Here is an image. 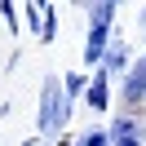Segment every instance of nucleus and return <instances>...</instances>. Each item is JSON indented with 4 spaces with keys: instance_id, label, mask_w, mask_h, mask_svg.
I'll use <instances>...</instances> for the list:
<instances>
[{
    "instance_id": "obj_1",
    "label": "nucleus",
    "mask_w": 146,
    "mask_h": 146,
    "mask_svg": "<svg viewBox=\"0 0 146 146\" xmlns=\"http://www.w3.org/2000/svg\"><path fill=\"white\" fill-rule=\"evenodd\" d=\"M36 128L40 137H66V128H71V102L62 98V75H44V84H40Z\"/></svg>"
},
{
    "instance_id": "obj_2",
    "label": "nucleus",
    "mask_w": 146,
    "mask_h": 146,
    "mask_svg": "<svg viewBox=\"0 0 146 146\" xmlns=\"http://www.w3.org/2000/svg\"><path fill=\"white\" fill-rule=\"evenodd\" d=\"M84 13H89V36H84V71H93V66L102 62V53H106V44H111L115 0H93Z\"/></svg>"
},
{
    "instance_id": "obj_3",
    "label": "nucleus",
    "mask_w": 146,
    "mask_h": 146,
    "mask_svg": "<svg viewBox=\"0 0 146 146\" xmlns=\"http://www.w3.org/2000/svg\"><path fill=\"white\" fill-rule=\"evenodd\" d=\"M84 75H89V89H84V106L102 115V111L111 106V89H115V80H111L102 66H93V71H84Z\"/></svg>"
},
{
    "instance_id": "obj_4",
    "label": "nucleus",
    "mask_w": 146,
    "mask_h": 146,
    "mask_svg": "<svg viewBox=\"0 0 146 146\" xmlns=\"http://www.w3.org/2000/svg\"><path fill=\"white\" fill-rule=\"evenodd\" d=\"M119 98H124L128 106H142L146 102V62L142 58H133V66L119 75Z\"/></svg>"
},
{
    "instance_id": "obj_5",
    "label": "nucleus",
    "mask_w": 146,
    "mask_h": 146,
    "mask_svg": "<svg viewBox=\"0 0 146 146\" xmlns=\"http://www.w3.org/2000/svg\"><path fill=\"white\" fill-rule=\"evenodd\" d=\"M102 71L115 80V75H124L128 66H133V53H128V40H119V36H111V44H106V53H102Z\"/></svg>"
},
{
    "instance_id": "obj_6",
    "label": "nucleus",
    "mask_w": 146,
    "mask_h": 146,
    "mask_svg": "<svg viewBox=\"0 0 146 146\" xmlns=\"http://www.w3.org/2000/svg\"><path fill=\"white\" fill-rule=\"evenodd\" d=\"M106 137H111V142H124V137L142 142V124H137V115H128V111H124V115H115V119L106 124Z\"/></svg>"
},
{
    "instance_id": "obj_7",
    "label": "nucleus",
    "mask_w": 146,
    "mask_h": 146,
    "mask_svg": "<svg viewBox=\"0 0 146 146\" xmlns=\"http://www.w3.org/2000/svg\"><path fill=\"white\" fill-rule=\"evenodd\" d=\"M84 89H89V75H84V71H66L62 75V98L71 102V106L84 102Z\"/></svg>"
},
{
    "instance_id": "obj_8",
    "label": "nucleus",
    "mask_w": 146,
    "mask_h": 146,
    "mask_svg": "<svg viewBox=\"0 0 146 146\" xmlns=\"http://www.w3.org/2000/svg\"><path fill=\"white\" fill-rule=\"evenodd\" d=\"M40 44H53L58 40V9L53 5H40V31H36Z\"/></svg>"
},
{
    "instance_id": "obj_9",
    "label": "nucleus",
    "mask_w": 146,
    "mask_h": 146,
    "mask_svg": "<svg viewBox=\"0 0 146 146\" xmlns=\"http://www.w3.org/2000/svg\"><path fill=\"white\" fill-rule=\"evenodd\" d=\"M71 146H111V137H106V124H102V128H84L80 137H71Z\"/></svg>"
},
{
    "instance_id": "obj_10",
    "label": "nucleus",
    "mask_w": 146,
    "mask_h": 146,
    "mask_svg": "<svg viewBox=\"0 0 146 146\" xmlns=\"http://www.w3.org/2000/svg\"><path fill=\"white\" fill-rule=\"evenodd\" d=\"M0 18H5L9 31H18V5H13V0H0Z\"/></svg>"
},
{
    "instance_id": "obj_11",
    "label": "nucleus",
    "mask_w": 146,
    "mask_h": 146,
    "mask_svg": "<svg viewBox=\"0 0 146 146\" xmlns=\"http://www.w3.org/2000/svg\"><path fill=\"white\" fill-rule=\"evenodd\" d=\"M22 18H27L31 36H36V31H40V5H36V0H27V5H22Z\"/></svg>"
},
{
    "instance_id": "obj_12",
    "label": "nucleus",
    "mask_w": 146,
    "mask_h": 146,
    "mask_svg": "<svg viewBox=\"0 0 146 146\" xmlns=\"http://www.w3.org/2000/svg\"><path fill=\"white\" fill-rule=\"evenodd\" d=\"M111 146H142V142H133V137H124V142H111Z\"/></svg>"
},
{
    "instance_id": "obj_13",
    "label": "nucleus",
    "mask_w": 146,
    "mask_h": 146,
    "mask_svg": "<svg viewBox=\"0 0 146 146\" xmlns=\"http://www.w3.org/2000/svg\"><path fill=\"white\" fill-rule=\"evenodd\" d=\"M58 146H71V137H58Z\"/></svg>"
},
{
    "instance_id": "obj_14",
    "label": "nucleus",
    "mask_w": 146,
    "mask_h": 146,
    "mask_svg": "<svg viewBox=\"0 0 146 146\" xmlns=\"http://www.w3.org/2000/svg\"><path fill=\"white\" fill-rule=\"evenodd\" d=\"M142 62H146V58H142Z\"/></svg>"
}]
</instances>
